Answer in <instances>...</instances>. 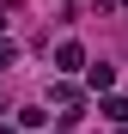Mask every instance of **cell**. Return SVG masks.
I'll return each mask as SVG.
<instances>
[{"instance_id":"1","label":"cell","mask_w":128,"mask_h":134,"mask_svg":"<svg viewBox=\"0 0 128 134\" xmlns=\"http://www.w3.org/2000/svg\"><path fill=\"white\" fill-rule=\"evenodd\" d=\"M55 67H61V73H73V67H85V49H79V43H61V49H55Z\"/></svg>"},{"instance_id":"2","label":"cell","mask_w":128,"mask_h":134,"mask_svg":"<svg viewBox=\"0 0 128 134\" xmlns=\"http://www.w3.org/2000/svg\"><path fill=\"white\" fill-rule=\"evenodd\" d=\"M110 79H116V67H104V61L85 73V85H92V92H110Z\"/></svg>"},{"instance_id":"3","label":"cell","mask_w":128,"mask_h":134,"mask_svg":"<svg viewBox=\"0 0 128 134\" xmlns=\"http://www.w3.org/2000/svg\"><path fill=\"white\" fill-rule=\"evenodd\" d=\"M104 116H110V122H128V98H104Z\"/></svg>"},{"instance_id":"4","label":"cell","mask_w":128,"mask_h":134,"mask_svg":"<svg viewBox=\"0 0 128 134\" xmlns=\"http://www.w3.org/2000/svg\"><path fill=\"white\" fill-rule=\"evenodd\" d=\"M12 55H18V49H12V43H0V67H6V61H12Z\"/></svg>"}]
</instances>
